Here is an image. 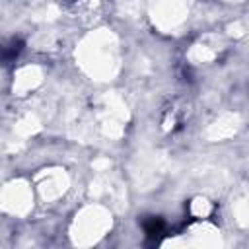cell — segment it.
I'll use <instances>...</instances> for the list:
<instances>
[{
	"label": "cell",
	"instance_id": "1",
	"mask_svg": "<svg viewBox=\"0 0 249 249\" xmlns=\"http://www.w3.org/2000/svg\"><path fill=\"white\" fill-rule=\"evenodd\" d=\"M189 212L196 220H208L212 216V212H214V204L206 196H195L189 202Z\"/></svg>",
	"mask_w": 249,
	"mask_h": 249
}]
</instances>
